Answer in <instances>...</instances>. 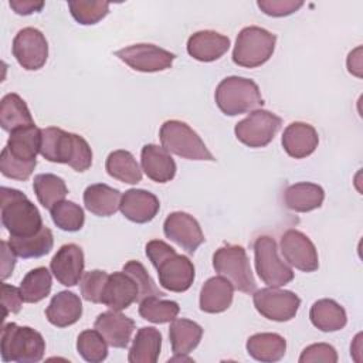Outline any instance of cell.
Masks as SVG:
<instances>
[{
    "instance_id": "6da1fadb",
    "label": "cell",
    "mask_w": 363,
    "mask_h": 363,
    "mask_svg": "<svg viewBox=\"0 0 363 363\" xmlns=\"http://www.w3.org/2000/svg\"><path fill=\"white\" fill-rule=\"evenodd\" d=\"M40 155L52 163H64L75 172H85L92 164V150L88 142L61 128L48 126L41 129Z\"/></svg>"
},
{
    "instance_id": "7a4b0ae2",
    "label": "cell",
    "mask_w": 363,
    "mask_h": 363,
    "mask_svg": "<svg viewBox=\"0 0 363 363\" xmlns=\"http://www.w3.org/2000/svg\"><path fill=\"white\" fill-rule=\"evenodd\" d=\"M146 257L156 268L159 284L172 292H186L194 281V265L189 257L177 254L173 247L162 240L146 244Z\"/></svg>"
},
{
    "instance_id": "3957f363",
    "label": "cell",
    "mask_w": 363,
    "mask_h": 363,
    "mask_svg": "<svg viewBox=\"0 0 363 363\" xmlns=\"http://www.w3.org/2000/svg\"><path fill=\"white\" fill-rule=\"evenodd\" d=\"M0 196L1 224L10 237H30L44 227L38 208L23 191L3 186Z\"/></svg>"
},
{
    "instance_id": "277c9868",
    "label": "cell",
    "mask_w": 363,
    "mask_h": 363,
    "mask_svg": "<svg viewBox=\"0 0 363 363\" xmlns=\"http://www.w3.org/2000/svg\"><path fill=\"white\" fill-rule=\"evenodd\" d=\"M0 347L3 362L35 363L45 353V340L35 329L10 322L3 325Z\"/></svg>"
},
{
    "instance_id": "5b68a950",
    "label": "cell",
    "mask_w": 363,
    "mask_h": 363,
    "mask_svg": "<svg viewBox=\"0 0 363 363\" xmlns=\"http://www.w3.org/2000/svg\"><path fill=\"white\" fill-rule=\"evenodd\" d=\"M218 109L228 116L255 111L264 105L258 85L244 77H227L216 88L214 94Z\"/></svg>"
},
{
    "instance_id": "8992f818",
    "label": "cell",
    "mask_w": 363,
    "mask_h": 363,
    "mask_svg": "<svg viewBox=\"0 0 363 363\" xmlns=\"http://www.w3.org/2000/svg\"><path fill=\"white\" fill-rule=\"evenodd\" d=\"M275 43L277 35L271 31L258 26L244 27L237 35L233 61L242 68H257L272 57Z\"/></svg>"
},
{
    "instance_id": "52a82bcc",
    "label": "cell",
    "mask_w": 363,
    "mask_h": 363,
    "mask_svg": "<svg viewBox=\"0 0 363 363\" xmlns=\"http://www.w3.org/2000/svg\"><path fill=\"white\" fill-rule=\"evenodd\" d=\"M159 138L167 152L180 157L189 160H216L203 139L186 122L176 119L166 121L160 128Z\"/></svg>"
},
{
    "instance_id": "ba28073f",
    "label": "cell",
    "mask_w": 363,
    "mask_h": 363,
    "mask_svg": "<svg viewBox=\"0 0 363 363\" xmlns=\"http://www.w3.org/2000/svg\"><path fill=\"white\" fill-rule=\"evenodd\" d=\"M213 268L227 278L234 289L244 294H254L257 282L254 279L248 255L241 245L225 244L213 254Z\"/></svg>"
},
{
    "instance_id": "9c48e42d",
    "label": "cell",
    "mask_w": 363,
    "mask_h": 363,
    "mask_svg": "<svg viewBox=\"0 0 363 363\" xmlns=\"http://www.w3.org/2000/svg\"><path fill=\"white\" fill-rule=\"evenodd\" d=\"M254 261L258 277L268 286L279 288L294 279L292 268L279 258L277 242L269 235H259L255 240Z\"/></svg>"
},
{
    "instance_id": "30bf717a",
    "label": "cell",
    "mask_w": 363,
    "mask_h": 363,
    "mask_svg": "<svg viewBox=\"0 0 363 363\" xmlns=\"http://www.w3.org/2000/svg\"><path fill=\"white\" fill-rule=\"evenodd\" d=\"M282 125V119L267 109H255L235 123V138L248 147H264L272 142Z\"/></svg>"
},
{
    "instance_id": "8fae6325",
    "label": "cell",
    "mask_w": 363,
    "mask_h": 363,
    "mask_svg": "<svg viewBox=\"0 0 363 363\" xmlns=\"http://www.w3.org/2000/svg\"><path fill=\"white\" fill-rule=\"evenodd\" d=\"M252 302L259 315L275 322L294 319L301 306V299L295 292L274 286L255 291Z\"/></svg>"
},
{
    "instance_id": "7c38bea8",
    "label": "cell",
    "mask_w": 363,
    "mask_h": 363,
    "mask_svg": "<svg viewBox=\"0 0 363 363\" xmlns=\"http://www.w3.org/2000/svg\"><path fill=\"white\" fill-rule=\"evenodd\" d=\"M128 67L139 72H159L170 68L176 55L155 44H132L115 52Z\"/></svg>"
},
{
    "instance_id": "4fadbf2b",
    "label": "cell",
    "mask_w": 363,
    "mask_h": 363,
    "mask_svg": "<svg viewBox=\"0 0 363 363\" xmlns=\"http://www.w3.org/2000/svg\"><path fill=\"white\" fill-rule=\"evenodd\" d=\"M13 55L27 71L43 68L48 58V43L45 35L34 27L20 30L13 40Z\"/></svg>"
},
{
    "instance_id": "5bb4252c",
    "label": "cell",
    "mask_w": 363,
    "mask_h": 363,
    "mask_svg": "<svg viewBox=\"0 0 363 363\" xmlns=\"http://www.w3.org/2000/svg\"><path fill=\"white\" fill-rule=\"evenodd\" d=\"M281 252L291 264L299 271L313 272L319 268V257L316 247L311 238L299 230H288L281 237Z\"/></svg>"
},
{
    "instance_id": "9a60e30c",
    "label": "cell",
    "mask_w": 363,
    "mask_h": 363,
    "mask_svg": "<svg viewBox=\"0 0 363 363\" xmlns=\"http://www.w3.org/2000/svg\"><path fill=\"white\" fill-rule=\"evenodd\" d=\"M163 233L189 254H194L206 240L199 221L184 211L170 213L163 223Z\"/></svg>"
},
{
    "instance_id": "2e32d148",
    "label": "cell",
    "mask_w": 363,
    "mask_h": 363,
    "mask_svg": "<svg viewBox=\"0 0 363 363\" xmlns=\"http://www.w3.org/2000/svg\"><path fill=\"white\" fill-rule=\"evenodd\" d=\"M84 251L72 242L61 245L50 262L52 275L64 286L77 285L84 275Z\"/></svg>"
},
{
    "instance_id": "e0dca14e",
    "label": "cell",
    "mask_w": 363,
    "mask_h": 363,
    "mask_svg": "<svg viewBox=\"0 0 363 363\" xmlns=\"http://www.w3.org/2000/svg\"><path fill=\"white\" fill-rule=\"evenodd\" d=\"M139 288L132 275L125 271H118L108 275L105 282L101 303L112 311H123L138 301Z\"/></svg>"
},
{
    "instance_id": "ac0fdd59",
    "label": "cell",
    "mask_w": 363,
    "mask_h": 363,
    "mask_svg": "<svg viewBox=\"0 0 363 363\" xmlns=\"http://www.w3.org/2000/svg\"><path fill=\"white\" fill-rule=\"evenodd\" d=\"M159 199L143 189H129L121 197L119 210L123 217L136 224L152 221L159 213Z\"/></svg>"
},
{
    "instance_id": "d6986e66",
    "label": "cell",
    "mask_w": 363,
    "mask_h": 363,
    "mask_svg": "<svg viewBox=\"0 0 363 363\" xmlns=\"http://www.w3.org/2000/svg\"><path fill=\"white\" fill-rule=\"evenodd\" d=\"M94 328L104 336L106 343L116 349H125L135 330V320L119 311H106L98 315Z\"/></svg>"
},
{
    "instance_id": "ffe728a7",
    "label": "cell",
    "mask_w": 363,
    "mask_h": 363,
    "mask_svg": "<svg viewBox=\"0 0 363 363\" xmlns=\"http://www.w3.org/2000/svg\"><path fill=\"white\" fill-rule=\"evenodd\" d=\"M230 38L214 30H201L187 40V52L197 61L211 62L221 58L230 48Z\"/></svg>"
},
{
    "instance_id": "44dd1931",
    "label": "cell",
    "mask_w": 363,
    "mask_h": 363,
    "mask_svg": "<svg viewBox=\"0 0 363 363\" xmlns=\"http://www.w3.org/2000/svg\"><path fill=\"white\" fill-rule=\"evenodd\" d=\"M281 143L291 157L303 159L315 152L319 136L312 125L306 122H292L285 128Z\"/></svg>"
},
{
    "instance_id": "7402d4cb",
    "label": "cell",
    "mask_w": 363,
    "mask_h": 363,
    "mask_svg": "<svg viewBox=\"0 0 363 363\" xmlns=\"http://www.w3.org/2000/svg\"><path fill=\"white\" fill-rule=\"evenodd\" d=\"M140 163L145 174L156 183H167L176 174V162L163 146L145 145L140 152Z\"/></svg>"
},
{
    "instance_id": "603a6c76",
    "label": "cell",
    "mask_w": 363,
    "mask_h": 363,
    "mask_svg": "<svg viewBox=\"0 0 363 363\" xmlns=\"http://www.w3.org/2000/svg\"><path fill=\"white\" fill-rule=\"evenodd\" d=\"M82 316V302L78 295L71 291H60L57 292L47 309L45 318L47 320L57 328H67L79 320Z\"/></svg>"
},
{
    "instance_id": "cb8c5ba5",
    "label": "cell",
    "mask_w": 363,
    "mask_h": 363,
    "mask_svg": "<svg viewBox=\"0 0 363 363\" xmlns=\"http://www.w3.org/2000/svg\"><path fill=\"white\" fill-rule=\"evenodd\" d=\"M234 286L223 275L208 278L200 289V309L206 313H220L233 303Z\"/></svg>"
},
{
    "instance_id": "d4e9b609",
    "label": "cell",
    "mask_w": 363,
    "mask_h": 363,
    "mask_svg": "<svg viewBox=\"0 0 363 363\" xmlns=\"http://www.w3.org/2000/svg\"><path fill=\"white\" fill-rule=\"evenodd\" d=\"M325 200V190L311 182L291 184L284 191V204L296 213H308L319 208Z\"/></svg>"
},
{
    "instance_id": "484cf974",
    "label": "cell",
    "mask_w": 363,
    "mask_h": 363,
    "mask_svg": "<svg viewBox=\"0 0 363 363\" xmlns=\"http://www.w3.org/2000/svg\"><path fill=\"white\" fill-rule=\"evenodd\" d=\"M121 191L105 183H95L85 189V208L98 217H111L119 210Z\"/></svg>"
},
{
    "instance_id": "4316f807",
    "label": "cell",
    "mask_w": 363,
    "mask_h": 363,
    "mask_svg": "<svg viewBox=\"0 0 363 363\" xmlns=\"http://www.w3.org/2000/svg\"><path fill=\"white\" fill-rule=\"evenodd\" d=\"M203 337V328L194 320L176 318L169 328V339L174 356H186L193 352Z\"/></svg>"
},
{
    "instance_id": "83f0119b",
    "label": "cell",
    "mask_w": 363,
    "mask_h": 363,
    "mask_svg": "<svg viewBox=\"0 0 363 363\" xmlns=\"http://www.w3.org/2000/svg\"><path fill=\"white\" fill-rule=\"evenodd\" d=\"M247 353L264 363L278 362L285 356L286 340L278 333H255L247 339Z\"/></svg>"
},
{
    "instance_id": "f1b7e54d",
    "label": "cell",
    "mask_w": 363,
    "mask_h": 363,
    "mask_svg": "<svg viewBox=\"0 0 363 363\" xmlns=\"http://www.w3.org/2000/svg\"><path fill=\"white\" fill-rule=\"evenodd\" d=\"M162 349V333L153 326H143L136 332L128 353L129 363H156Z\"/></svg>"
},
{
    "instance_id": "f546056e",
    "label": "cell",
    "mask_w": 363,
    "mask_h": 363,
    "mask_svg": "<svg viewBox=\"0 0 363 363\" xmlns=\"http://www.w3.org/2000/svg\"><path fill=\"white\" fill-rule=\"evenodd\" d=\"M309 319L312 325L322 332H336L343 329L347 323V316L343 306L328 298L313 302L309 311Z\"/></svg>"
},
{
    "instance_id": "4dcf8cb0",
    "label": "cell",
    "mask_w": 363,
    "mask_h": 363,
    "mask_svg": "<svg viewBox=\"0 0 363 363\" xmlns=\"http://www.w3.org/2000/svg\"><path fill=\"white\" fill-rule=\"evenodd\" d=\"M41 129L35 125L26 126L10 133V138L4 149L14 157L24 162H37V153H40Z\"/></svg>"
},
{
    "instance_id": "1f68e13d",
    "label": "cell",
    "mask_w": 363,
    "mask_h": 363,
    "mask_svg": "<svg viewBox=\"0 0 363 363\" xmlns=\"http://www.w3.org/2000/svg\"><path fill=\"white\" fill-rule=\"evenodd\" d=\"M35 125L24 99L11 92L1 98L0 102V126L6 132H13L26 126Z\"/></svg>"
},
{
    "instance_id": "d6a6232c",
    "label": "cell",
    "mask_w": 363,
    "mask_h": 363,
    "mask_svg": "<svg viewBox=\"0 0 363 363\" xmlns=\"http://www.w3.org/2000/svg\"><path fill=\"white\" fill-rule=\"evenodd\" d=\"M9 244L20 258H40L52 250L54 237L48 227H43L37 234L30 237H10Z\"/></svg>"
},
{
    "instance_id": "836d02e7",
    "label": "cell",
    "mask_w": 363,
    "mask_h": 363,
    "mask_svg": "<svg viewBox=\"0 0 363 363\" xmlns=\"http://www.w3.org/2000/svg\"><path fill=\"white\" fill-rule=\"evenodd\" d=\"M105 169L111 177L122 183L136 184L142 180V170L129 150L118 149L111 152L106 157Z\"/></svg>"
},
{
    "instance_id": "e575fe53",
    "label": "cell",
    "mask_w": 363,
    "mask_h": 363,
    "mask_svg": "<svg viewBox=\"0 0 363 363\" xmlns=\"http://www.w3.org/2000/svg\"><path fill=\"white\" fill-rule=\"evenodd\" d=\"M33 189L38 203L48 210H51L57 203L62 201L68 194L65 182L52 173L37 174L33 182Z\"/></svg>"
},
{
    "instance_id": "d590c367",
    "label": "cell",
    "mask_w": 363,
    "mask_h": 363,
    "mask_svg": "<svg viewBox=\"0 0 363 363\" xmlns=\"http://www.w3.org/2000/svg\"><path fill=\"white\" fill-rule=\"evenodd\" d=\"M52 278L45 267H37L26 274L20 282V294L27 303H37L51 292Z\"/></svg>"
},
{
    "instance_id": "8d00e7d4",
    "label": "cell",
    "mask_w": 363,
    "mask_h": 363,
    "mask_svg": "<svg viewBox=\"0 0 363 363\" xmlns=\"http://www.w3.org/2000/svg\"><path fill=\"white\" fill-rule=\"evenodd\" d=\"M180 306L174 301L162 296H149L139 302V315L152 323H167L177 318Z\"/></svg>"
},
{
    "instance_id": "74e56055",
    "label": "cell",
    "mask_w": 363,
    "mask_h": 363,
    "mask_svg": "<svg viewBox=\"0 0 363 363\" xmlns=\"http://www.w3.org/2000/svg\"><path fill=\"white\" fill-rule=\"evenodd\" d=\"M51 218L52 223L64 231L75 233L79 231L84 227L85 223V214L81 206H78L74 201L62 200L57 203L51 210Z\"/></svg>"
},
{
    "instance_id": "f35d334b",
    "label": "cell",
    "mask_w": 363,
    "mask_h": 363,
    "mask_svg": "<svg viewBox=\"0 0 363 363\" xmlns=\"http://www.w3.org/2000/svg\"><path fill=\"white\" fill-rule=\"evenodd\" d=\"M77 350L84 360L99 363L108 356V343L96 329H86L77 337Z\"/></svg>"
},
{
    "instance_id": "ab89813d",
    "label": "cell",
    "mask_w": 363,
    "mask_h": 363,
    "mask_svg": "<svg viewBox=\"0 0 363 363\" xmlns=\"http://www.w3.org/2000/svg\"><path fill=\"white\" fill-rule=\"evenodd\" d=\"M68 7L74 20L82 26L96 24L109 13V3L101 0H69Z\"/></svg>"
},
{
    "instance_id": "60d3db41",
    "label": "cell",
    "mask_w": 363,
    "mask_h": 363,
    "mask_svg": "<svg viewBox=\"0 0 363 363\" xmlns=\"http://www.w3.org/2000/svg\"><path fill=\"white\" fill-rule=\"evenodd\" d=\"M122 271H125L129 275H132L133 279L138 284L139 294H138V301L136 302H140V301H143L145 298H149V296H163L164 295L162 291H159V288L156 286L155 281L147 274V271L143 267V264H140L139 261H135V259L128 261L123 265Z\"/></svg>"
},
{
    "instance_id": "b9f144b4",
    "label": "cell",
    "mask_w": 363,
    "mask_h": 363,
    "mask_svg": "<svg viewBox=\"0 0 363 363\" xmlns=\"http://www.w3.org/2000/svg\"><path fill=\"white\" fill-rule=\"evenodd\" d=\"M37 162H24L11 156L4 147L0 155V172L4 177L24 182L34 172Z\"/></svg>"
},
{
    "instance_id": "7bdbcfd3",
    "label": "cell",
    "mask_w": 363,
    "mask_h": 363,
    "mask_svg": "<svg viewBox=\"0 0 363 363\" xmlns=\"http://www.w3.org/2000/svg\"><path fill=\"white\" fill-rule=\"evenodd\" d=\"M108 275L109 274L102 269H92V271L84 272L79 281V291L82 298L92 303H101V296H102V291L108 279Z\"/></svg>"
},
{
    "instance_id": "ee69618b",
    "label": "cell",
    "mask_w": 363,
    "mask_h": 363,
    "mask_svg": "<svg viewBox=\"0 0 363 363\" xmlns=\"http://www.w3.org/2000/svg\"><path fill=\"white\" fill-rule=\"evenodd\" d=\"M312 362L336 363L337 362L336 349L329 343H313L306 346L299 356V363H312Z\"/></svg>"
},
{
    "instance_id": "f6af8a7d",
    "label": "cell",
    "mask_w": 363,
    "mask_h": 363,
    "mask_svg": "<svg viewBox=\"0 0 363 363\" xmlns=\"http://www.w3.org/2000/svg\"><path fill=\"white\" fill-rule=\"evenodd\" d=\"M258 7L262 13L271 17H284L298 11L303 1L301 0H258Z\"/></svg>"
},
{
    "instance_id": "bcb514c9",
    "label": "cell",
    "mask_w": 363,
    "mask_h": 363,
    "mask_svg": "<svg viewBox=\"0 0 363 363\" xmlns=\"http://www.w3.org/2000/svg\"><path fill=\"white\" fill-rule=\"evenodd\" d=\"M23 296L20 294V288H16L9 284L1 285V306H3V319L7 318L9 313H18L23 306Z\"/></svg>"
},
{
    "instance_id": "7dc6e473",
    "label": "cell",
    "mask_w": 363,
    "mask_h": 363,
    "mask_svg": "<svg viewBox=\"0 0 363 363\" xmlns=\"http://www.w3.org/2000/svg\"><path fill=\"white\" fill-rule=\"evenodd\" d=\"M0 245H1V279L4 281L13 274L17 255L14 254L9 242L1 241Z\"/></svg>"
},
{
    "instance_id": "c3c4849f",
    "label": "cell",
    "mask_w": 363,
    "mask_h": 363,
    "mask_svg": "<svg viewBox=\"0 0 363 363\" xmlns=\"http://www.w3.org/2000/svg\"><path fill=\"white\" fill-rule=\"evenodd\" d=\"M9 4L20 16H28L41 11L44 7V1L41 0H10Z\"/></svg>"
}]
</instances>
